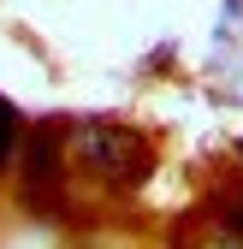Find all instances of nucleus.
Masks as SVG:
<instances>
[{
	"label": "nucleus",
	"instance_id": "obj_2",
	"mask_svg": "<svg viewBox=\"0 0 243 249\" xmlns=\"http://www.w3.org/2000/svg\"><path fill=\"white\" fill-rule=\"evenodd\" d=\"M12 137H18V113H12L6 101H0V154L12 148Z\"/></svg>",
	"mask_w": 243,
	"mask_h": 249
},
{
	"label": "nucleus",
	"instance_id": "obj_1",
	"mask_svg": "<svg viewBox=\"0 0 243 249\" xmlns=\"http://www.w3.org/2000/svg\"><path fill=\"white\" fill-rule=\"evenodd\" d=\"M77 148L89 154V160H101L107 172H119V178L131 172V166H119V154H137V142H131V137H113V131H95V137H83Z\"/></svg>",
	"mask_w": 243,
	"mask_h": 249
}]
</instances>
